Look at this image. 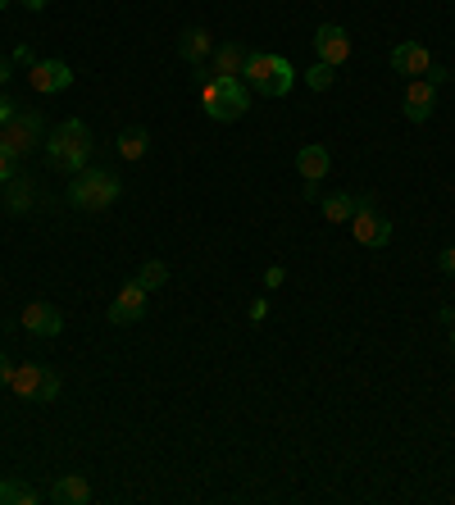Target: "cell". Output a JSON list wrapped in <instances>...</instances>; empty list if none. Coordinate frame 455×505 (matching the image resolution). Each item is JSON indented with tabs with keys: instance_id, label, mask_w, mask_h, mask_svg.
I'll use <instances>...</instances> for the list:
<instances>
[{
	"instance_id": "6da1fadb",
	"label": "cell",
	"mask_w": 455,
	"mask_h": 505,
	"mask_svg": "<svg viewBox=\"0 0 455 505\" xmlns=\"http://www.w3.org/2000/svg\"><path fill=\"white\" fill-rule=\"evenodd\" d=\"M46 160H51V169H60V173H83L87 169V160H92V128L83 124V119H64L51 137H46Z\"/></svg>"
},
{
	"instance_id": "7a4b0ae2",
	"label": "cell",
	"mask_w": 455,
	"mask_h": 505,
	"mask_svg": "<svg viewBox=\"0 0 455 505\" xmlns=\"http://www.w3.org/2000/svg\"><path fill=\"white\" fill-rule=\"evenodd\" d=\"M242 83L260 96H287L296 87V69L292 60L282 55H269V51H246V64H242Z\"/></svg>"
},
{
	"instance_id": "3957f363",
	"label": "cell",
	"mask_w": 455,
	"mask_h": 505,
	"mask_svg": "<svg viewBox=\"0 0 455 505\" xmlns=\"http://www.w3.org/2000/svg\"><path fill=\"white\" fill-rule=\"evenodd\" d=\"M201 110L214 124H237L251 110V87L242 78H201Z\"/></svg>"
},
{
	"instance_id": "277c9868",
	"label": "cell",
	"mask_w": 455,
	"mask_h": 505,
	"mask_svg": "<svg viewBox=\"0 0 455 505\" xmlns=\"http://www.w3.org/2000/svg\"><path fill=\"white\" fill-rule=\"evenodd\" d=\"M69 205L74 210H87V214H105L119 196H124V183L110 173V169H83V173H74V183H69Z\"/></svg>"
},
{
	"instance_id": "5b68a950",
	"label": "cell",
	"mask_w": 455,
	"mask_h": 505,
	"mask_svg": "<svg viewBox=\"0 0 455 505\" xmlns=\"http://www.w3.org/2000/svg\"><path fill=\"white\" fill-rule=\"evenodd\" d=\"M37 146H46V124H42V114L37 110H15V119L0 128V151H5L10 160H24V155H33Z\"/></svg>"
},
{
	"instance_id": "8992f818",
	"label": "cell",
	"mask_w": 455,
	"mask_h": 505,
	"mask_svg": "<svg viewBox=\"0 0 455 505\" xmlns=\"http://www.w3.org/2000/svg\"><path fill=\"white\" fill-rule=\"evenodd\" d=\"M351 233H355L360 246H387V242H391V219H382V214L373 210V196H355Z\"/></svg>"
},
{
	"instance_id": "52a82bcc",
	"label": "cell",
	"mask_w": 455,
	"mask_h": 505,
	"mask_svg": "<svg viewBox=\"0 0 455 505\" xmlns=\"http://www.w3.org/2000/svg\"><path fill=\"white\" fill-rule=\"evenodd\" d=\"M146 296H151V292L133 278V282L110 301V323H114V328H133V323H142V319H146Z\"/></svg>"
},
{
	"instance_id": "ba28073f",
	"label": "cell",
	"mask_w": 455,
	"mask_h": 505,
	"mask_svg": "<svg viewBox=\"0 0 455 505\" xmlns=\"http://www.w3.org/2000/svg\"><path fill=\"white\" fill-rule=\"evenodd\" d=\"M314 51H319L323 64L341 69V64L351 60V33H346L341 24H323V28L314 33Z\"/></svg>"
},
{
	"instance_id": "9c48e42d",
	"label": "cell",
	"mask_w": 455,
	"mask_h": 505,
	"mask_svg": "<svg viewBox=\"0 0 455 505\" xmlns=\"http://www.w3.org/2000/svg\"><path fill=\"white\" fill-rule=\"evenodd\" d=\"M28 83H33V92L55 96V92L74 87V69H69L64 60H37V64H33V74H28Z\"/></svg>"
},
{
	"instance_id": "30bf717a",
	"label": "cell",
	"mask_w": 455,
	"mask_h": 505,
	"mask_svg": "<svg viewBox=\"0 0 455 505\" xmlns=\"http://www.w3.org/2000/svg\"><path fill=\"white\" fill-rule=\"evenodd\" d=\"M19 323H24L33 337H60V332H64V314H60L51 301H28Z\"/></svg>"
},
{
	"instance_id": "8fae6325",
	"label": "cell",
	"mask_w": 455,
	"mask_h": 505,
	"mask_svg": "<svg viewBox=\"0 0 455 505\" xmlns=\"http://www.w3.org/2000/svg\"><path fill=\"white\" fill-rule=\"evenodd\" d=\"M428 64H432V55H428L423 42H401V46H391V69H396L405 83H410V78H423Z\"/></svg>"
},
{
	"instance_id": "7c38bea8",
	"label": "cell",
	"mask_w": 455,
	"mask_h": 505,
	"mask_svg": "<svg viewBox=\"0 0 455 505\" xmlns=\"http://www.w3.org/2000/svg\"><path fill=\"white\" fill-rule=\"evenodd\" d=\"M0 201H5L10 214H28V210L37 205V183H33L28 173H15V178L0 183Z\"/></svg>"
},
{
	"instance_id": "4fadbf2b",
	"label": "cell",
	"mask_w": 455,
	"mask_h": 505,
	"mask_svg": "<svg viewBox=\"0 0 455 505\" xmlns=\"http://www.w3.org/2000/svg\"><path fill=\"white\" fill-rule=\"evenodd\" d=\"M432 105H437V87H428L423 78H410L405 83V119L410 124H428Z\"/></svg>"
},
{
	"instance_id": "5bb4252c",
	"label": "cell",
	"mask_w": 455,
	"mask_h": 505,
	"mask_svg": "<svg viewBox=\"0 0 455 505\" xmlns=\"http://www.w3.org/2000/svg\"><path fill=\"white\" fill-rule=\"evenodd\" d=\"M42 382H46V369L42 364H15L10 369V391L19 401H37L42 396Z\"/></svg>"
},
{
	"instance_id": "9a60e30c",
	"label": "cell",
	"mask_w": 455,
	"mask_h": 505,
	"mask_svg": "<svg viewBox=\"0 0 455 505\" xmlns=\"http://www.w3.org/2000/svg\"><path fill=\"white\" fill-rule=\"evenodd\" d=\"M242 64H246V46L237 42L210 51V78H242Z\"/></svg>"
},
{
	"instance_id": "2e32d148",
	"label": "cell",
	"mask_w": 455,
	"mask_h": 505,
	"mask_svg": "<svg viewBox=\"0 0 455 505\" xmlns=\"http://www.w3.org/2000/svg\"><path fill=\"white\" fill-rule=\"evenodd\" d=\"M296 169H301V178H305V183H323V178H328V169H332L328 146H301V151H296Z\"/></svg>"
},
{
	"instance_id": "e0dca14e",
	"label": "cell",
	"mask_w": 455,
	"mask_h": 505,
	"mask_svg": "<svg viewBox=\"0 0 455 505\" xmlns=\"http://www.w3.org/2000/svg\"><path fill=\"white\" fill-rule=\"evenodd\" d=\"M51 500L55 505H87L92 500V482L83 473H64L55 487H51Z\"/></svg>"
},
{
	"instance_id": "ac0fdd59",
	"label": "cell",
	"mask_w": 455,
	"mask_h": 505,
	"mask_svg": "<svg viewBox=\"0 0 455 505\" xmlns=\"http://www.w3.org/2000/svg\"><path fill=\"white\" fill-rule=\"evenodd\" d=\"M210 33L205 28H187L183 37H178V55L187 60V64H201V60H210Z\"/></svg>"
},
{
	"instance_id": "d6986e66",
	"label": "cell",
	"mask_w": 455,
	"mask_h": 505,
	"mask_svg": "<svg viewBox=\"0 0 455 505\" xmlns=\"http://www.w3.org/2000/svg\"><path fill=\"white\" fill-rule=\"evenodd\" d=\"M37 500H42L37 487H28L19 478H0V505H37Z\"/></svg>"
},
{
	"instance_id": "ffe728a7",
	"label": "cell",
	"mask_w": 455,
	"mask_h": 505,
	"mask_svg": "<svg viewBox=\"0 0 455 505\" xmlns=\"http://www.w3.org/2000/svg\"><path fill=\"white\" fill-rule=\"evenodd\" d=\"M323 219H328V223H351V219H355V196H346V192L323 196Z\"/></svg>"
},
{
	"instance_id": "44dd1931",
	"label": "cell",
	"mask_w": 455,
	"mask_h": 505,
	"mask_svg": "<svg viewBox=\"0 0 455 505\" xmlns=\"http://www.w3.org/2000/svg\"><path fill=\"white\" fill-rule=\"evenodd\" d=\"M146 146H151V133H146V128H128V133H119V155H124V160H142Z\"/></svg>"
},
{
	"instance_id": "7402d4cb",
	"label": "cell",
	"mask_w": 455,
	"mask_h": 505,
	"mask_svg": "<svg viewBox=\"0 0 455 505\" xmlns=\"http://www.w3.org/2000/svg\"><path fill=\"white\" fill-rule=\"evenodd\" d=\"M137 282H142L146 292H160V287L169 282V264H164V260H146V264L137 269Z\"/></svg>"
},
{
	"instance_id": "603a6c76",
	"label": "cell",
	"mask_w": 455,
	"mask_h": 505,
	"mask_svg": "<svg viewBox=\"0 0 455 505\" xmlns=\"http://www.w3.org/2000/svg\"><path fill=\"white\" fill-rule=\"evenodd\" d=\"M332 74H337V69L319 60L314 69H305V87H310V92H328V87H332Z\"/></svg>"
},
{
	"instance_id": "cb8c5ba5",
	"label": "cell",
	"mask_w": 455,
	"mask_h": 505,
	"mask_svg": "<svg viewBox=\"0 0 455 505\" xmlns=\"http://www.w3.org/2000/svg\"><path fill=\"white\" fill-rule=\"evenodd\" d=\"M55 396H60V373H55V369H46V382H42V396H37V401H46V405H51Z\"/></svg>"
},
{
	"instance_id": "d4e9b609",
	"label": "cell",
	"mask_w": 455,
	"mask_h": 505,
	"mask_svg": "<svg viewBox=\"0 0 455 505\" xmlns=\"http://www.w3.org/2000/svg\"><path fill=\"white\" fill-rule=\"evenodd\" d=\"M423 83H428V87H446V83H450V74H446L441 64H428V74H423Z\"/></svg>"
},
{
	"instance_id": "484cf974",
	"label": "cell",
	"mask_w": 455,
	"mask_h": 505,
	"mask_svg": "<svg viewBox=\"0 0 455 505\" xmlns=\"http://www.w3.org/2000/svg\"><path fill=\"white\" fill-rule=\"evenodd\" d=\"M282 278H287L282 264H269V269H264V287H282Z\"/></svg>"
},
{
	"instance_id": "4316f807",
	"label": "cell",
	"mask_w": 455,
	"mask_h": 505,
	"mask_svg": "<svg viewBox=\"0 0 455 505\" xmlns=\"http://www.w3.org/2000/svg\"><path fill=\"white\" fill-rule=\"evenodd\" d=\"M269 319V301L260 296V301H251V323H264Z\"/></svg>"
},
{
	"instance_id": "83f0119b",
	"label": "cell",
	"mask_w": 455,
	"mask_h": 505,
	"mask_svg": "<svg viewBox=\"0 0 455 505\" xmlns=\"http://www.w3.org/2000/svg\"><path fill=\"white\" fill-rule=\"evenodd\" d=\"M437 269H441V273H455V246H446V251L437 255Z\"/></svg>"
},
{
	"instance_id": "f1b7e54d",
	"label": "cell",
	"mask_w": 455,
	"mask_h": 505,
	"mask_svg": "<svg viewBox=\"0 0 455 505\" xmlns=\"http://www.w3.org/2000/svg\"><path fill=\"white\" fill-rule=\"evenodd\" d=\"M15 110H19V105H15L10 96H0V128H5V124L15 119Z\"/></svg>"
},
{
	"instance_id": "f546056e",
	"label": "cell",
	"mask_w": 455,
	"mask_h": 505,
	"mask_svg": "<svg viewBox=\"0 0 455 505\" xmlns=\"http://www.w3.org/2000/svg\"><path fill=\"white\" fill-rule=\"evenodd\" d=\"M15 164H19V160H10L5 151H0V183H5V178H15V173H19Z\"/></svg>"
},
{
	"instance_id": "4dcf8cb0",
	"label": "cell",
	"mask_w": 455,
	"mask_h": 505,
	"mask_svg": "<svg viewBox=\"0 0 455 505\" xmlns=\"http://www.w3.org/2000/svg\"><path fill=\"white\" fill-rule=\"evenodd\" d=\"M10 369H15L10 355H0V387H10Z\"/></svg>"
},
{
	"instance_id": "1f68e13d",
	"label": "cell",
	"mask_w": 455,
	"mask_h": 505,
	"mask_svg": "<svg viewBox=\"0 0 455 505\" xmlns=\"http://www.w3.org/2000/svg\"><path fill=\"white\" fill-rule=\"evenodd\" d=\"M437 319H441V328H455V305H441V314H437Z\"/></svg>"
},
{
	"instance_id": "d6a6232c",
	"label": "cell",
	"mask_w": 455,
	"mask_h": 505,
	"mask_svg": "<svg viewBox=\"0 0 455 505\" xmlns=\"http://www.w3.org/2000/svg\"><path fill=\"white\" fill-rule=\"evenodd\" d=\"M10 83V60H0V87Z\"/></svg>"
},
{
	"instance_id": "836d02e7",
	"label": "cell",
	"mask_w": 455,
	"mask_h": 505,
	"mask_svg": "<svg viewBox=\"0 0 455 505\" xmlns=\"http://www.w3.org/2000/svg\"><path fill=\"white\" fill-rule=\"evenodd\" d=\"M51 0H24V10H46Z\"/></svg>"
},
{
	"instance_id": "e575fe53",
	"label": "cell",
	"mask_w": 455,
	"mask_h": 505,
	"mask_svg": "<svg viewBox=\"0 0 455 505\" xmlns=\"http://www.w3.org/2000/svg\"><path fill=\"white\" fill-rule=\"evenodd\" d=\"M446 337H450V351H455V328H446Z\"/></svg>"
},
{
	"instance_id": "d590c367",
	"label": "cell",
	"mask_w": 455,
	"mask_h": 505,
	"mask_svg": "<svg viewBox=\"0 0 455 505\" xmlns=\"http://www.w3.org/2000/svg\"><path fill=\"white\" fill-rule=\"evenodd\" d=\"M5 5H10V0H0V10H5Z\"/></svg>"
}]
</instances>
